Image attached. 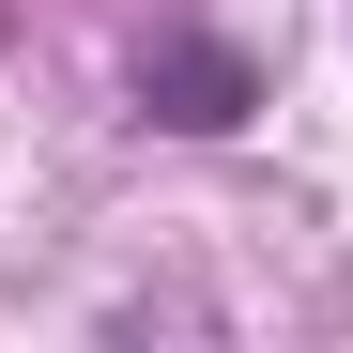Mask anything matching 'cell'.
Returning <instances> with one entry per match:
<instances>
[{
    "instance_id": "cell-1",
    "label": "cell",
    "mask_w": 353,
    "mask_h": 353,
    "mask_svg": "<svg viewBox=\"0 0 353 353\" xmlns=\"http://www.w3.org/2000/svg\"><path fill=\"white\" fill-rule=\"evenodd\" d=\"M139 108H154V123H185V139H230V123L261 108V62H246V46H215V31H154V46H139Z\"/></svg>"
}]
</instances>
